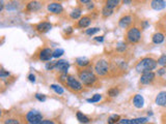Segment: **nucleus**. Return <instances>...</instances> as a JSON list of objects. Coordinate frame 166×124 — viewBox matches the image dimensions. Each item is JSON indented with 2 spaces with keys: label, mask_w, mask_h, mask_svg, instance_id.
<instances>
[{
  "label": "nucleus",
  "mask_w": 166,
  "mask_h": 124,
  "mask_svg": "<svg viewBox=\"0 0 166 124\" xmlns=\"http://www.w3.org/2000/svg\"><path fill=\"white\" fill-rule=\"evenodd\" d=\"M4 123H13V124H17V123H20V121L18 119H15V118H10V119H6V121H4Z\"/></svg>",
  "instance_id": "obj_36"
},
{
  "label": "nucleus",
  "mask_w": 166,
  "mask_h": 124,
  "mask_svg": "<svg viewBox=\"0 0 166 124\" xmlns=\"http://www.w3.org/2000/svg\"><path fill=\"white\" fill-rule=\"evenodd\" d=\"M151 6L153 10H163V8H165L166 2L164 0H153L151 3Z\"/></svg>",
  "instance_id": "obj_15"
},
{
  "label": "nucleus",
  "mask_w": 166,
  "mask_h": 124,
  "mask_svg": "<svg viewBox=\"0 0 166 124\" xmlns=\"http://www.w3.org/2000/svg\"><path fill=\"white\" fill-rule=\"evenodd\" d=\"M89 63H90V61L85 57H80L76 59V65H77V67H79V68L87 67L89 65Z\"/></svg>",
  "instance_id": "obj_18"
},
{
  "label": "nucleus",
  "mask_w": 166,
  "mask_h": 124,
  "mask_svg": "<svg viewBox=\"0 0 166 124\" xmlns=\"http://www.w3.org/2000/svg\"><path fill=\"white\" fill-rule=\"evenodd\" d=\"M64 32H66L67 34H71V33L73 32V28H72V27H68V28L64 29Z\"/></svg>",
  "instance_id": "obj_38"
},
{
  "label": "nucleus",
  "mask_w": 166,
  "mask_h": 124,
  "mask_svg": "<svg viewBox=\"0 0 166 124\" xmlns=\"http://www.w3.org/2000/svg\"><path fill=\"white\" fill-rule=\"evenodd\" d=\"M158 64L160 65H166V55H162L160 58L158 59Z\"/></svg>",
  "instance_id": "obj_32"
},
{
  "label": "nucleus",
  "mask_w": 166,
  "mask_h": 124,
  "mask_svg": "<svg viewBox=\"0 0 166 124\" xmlns=\"http://www.w3.org/2000/svg\"><path fill=\"white\" fill-rule=\"evenodd\" d=\"M91 23V18L89 16H83L79 19V21L77 22V25L76 26L78 28H86L88 27Z\"/></svg>",
  "instance_id": "obj_13"
},
{
  "label": "nucleus",
  "mask_w": 166,
  "mask_h": 124,
  "mask_svg": "<svg viewBox=\"0 0 166 124\" xmlns=\"http://www.w3.org/2000/svg\"><path fill=\"white\" fill-rule=\"evenodd\" d=\"M26 120L30 124H41L43 115L37 111H30L26 114Z\"/></svg>",
  "instance_id": "obj_6"
},
{
  "label": "nucleus",
  "mask_w": 166,
  "mask_h": 124,
  "mask_svg": "<svg viewBox=\"0 0 166 124\" xmlns=\"http://www.w3.org/2000/svg\"><path fill=\"white\" fill-rule=\"evenodd\" d=\"M101 98H102V95H101V94H95L91 98L87 99V101H88V102H98V101L101 100Z\"/></svg>",
  "instance_id": "obj_25"
},
{
  "label": "nucleus",
  "mask_w": 166,
  "mask_h": 124,
  "mask_svg": "<svg viewBox=\"0 0 166 124\" xmlns=\"http://www.w3.org/2000/svg\"><path fill=\"white\" fill-rule=\"evenodd\" d=\"M35 98H37V100H40V101H45L46 100V95L41 94V93H37L35 94Z\"/></svg>",
  "instance_id": "obj_34"
},
{
  "label": "nucleus",
  "mask_w": 166,
  "mask_h": 124,
  "mask_svg": "<svg viewBox=\"0 0 166 124\" xmlns=\"http://www.w3.org/2000/svg\"><path fill=\"white\" fill-rule=\"evenodd\" d=\"M165 73H166V71H165L164 68H161V69H159V71H158V74H159V76H163V74H164Z\"/></svg>",
  "instance_id": "obj_41"
},
{
  "label": "nucleus",
  "mask_w": 166,
  "mask_h": 124,
  "mask_svg": "<svg viewBox=\"0 0 166 124\" xmlns=\"http://www.w3.org/2000/svg\"><path fill=\"white\" fill-rule=\"evenodd\" d=\"M57 2H59V1H64V0H56Z\"/></svg>",
  "instance_id": "obj_44"
},
{
  "label": "nucleus",
  "mask_w": 166,
  "mask_h": 124,
  "mask_svg": "<svg viewBox=\"0 0 166 124\" xmlns=\"http://www.w3.org/2000/svg\"><path fill=\"white\" fill-rule=\"evenodd\" d=\"M51 88H52L53 90H54V91L56 92V93L57 94H62L64 93V89H62L61 87L59 86V85H51Z\"/></svg>",
  "instance_id": "obj_27"
},
{
  "label": "nucleus",
  "mask_w": 166,
  "mask_h": 124,
  "mask_svg": "<svg viewBox=\"0 0 166 124\" xmlns=\"http://www.w3.org/2000/svg\"><path fill=\"white\" fill-rule=\"evenodd\" d=\"M64 54V51L62 49H57L55 50L54 52H53V57L54 58H58L60 57V56H62Z\"/></svg>",
  "instance_id": "obj_29"
},
{
  "label": "nucleus",
  "mask_w": 166,
  "mask_h": 124,
  "mask_svg": "<svg viewBox=\"0 0 166 124\" xmlns=\"http://www.w3.org/2000/svg\"><path fill=\"white\" fill-rule=\"evenodd\" d=\"M123 2H124V4H127V5H129V4L132 3V0H123Z\"/></svg>",
  "instance_id": "obj_43"
},
{
  "label": "nucleus",
  "mask_w": 166,
  "mask_h": 124,
  "mask_svg": "<svg viewBox=\"0 0 166 124\" xmlns=\"http://www.w3.org/2000/svg\"><path fill=\"white\" fill-rule=\"evenodd\" d=\"M118 121H120V116L118 115H113L108 119V123H118Z\"/></svg>",
  "instance_id": "obj_30"
},
{
  "label": "nucleus",
  "mask_w": 166,
  "mask_h": 124,
  "mask_svg": "<svg viewBox=\"0 0 166 124\" xmlns=\"http://www.w3.org/2000/svg\"><path fill=\"white\" fill-rule=\"evenodd\" d=\"M156 105L160 107H166V91H162L157 95Z\"/></svg>",
  "instance_id": "obj_16"
},
{
  "label": "nucleus",
  "mask_w": 166,
  "mask_h": 124,
  "mask_svg": "<svg viewBox=\"0 0 166 124\" xmlns=\"http://www.w3.org/2000/svg\"><path fill=\"white\" fill-rule=\"evenodd\" d=\"M54 123V121L52 120H42L41 124H53Z\"/></svg>",
  "instance_id": "obj_39"
},
{
  "label": "nucleus",
  "mask_w": 166,
  "mask_h": 124,
  "mask_svg": "<svg viewBox=\"0 0 166 124\" xmlns=\"http://www.w3.org/2000/svg\"><path fill=\"white\" fill-rule=\"evenodd\" d=\"M126 37H127L128 42H130V44H137L139 40L141 39L140 30H139L137 27H132V28H130L127 31Z\"/></svg>",
  "instance_id": "obj_5"
},
{
  "label": "nucleus",
  "mask_w": 166,
  "mask_h": 124,
  "mask_svg": "<svg viewBox=\"0 0 166 124\" xmlns=\"http://www.w3.org/2000/svg\"><path fill=\"white\" fill-rule=\"evenodd\" d=\"M34 28L40 33H47L52 29V24L49 22H41V23L35 25Z\"/></svg>",
  "instance_id": "obj_9"
},
{
  "label": "nucleus",
  "mask_w": 166,
  "mask_h": 124,
  "mask_svg": "<svg viewBox=\"0 0 166 124\" xmlns=\"http://www.w3.org/2000/svg\"><path fill=\"white\" fill-rule=\"evenodd\" d=\"M42 8V4L41 2L37 1V0H32V1L28 2L27 5H26V10H28V12H37V10H40Z\"/></svg>",
  "instance_id": "obj_14"
},
{
  "label": "nucleus",
  "mask_w": 166,
  "mask_h": 124,
  "mask_svg": "<svg viewBox=\"0 0 166 124\" xmlns=\"http://www.w3.org/2000/svg\"><path fill=\"white\" fill-rule=\"evenodd\" d=\"M95 40H97V42H102L103 40H104V36H97V37H95Z\"/></svg>",
  "instance_id": "obj_42"
},
{
  "label": "nucleus",
  "mask_w": 166,
  "mask_h": 124,
  "mask_svg": "<svg viewBox=\"0 0 166 124\" xmlns=\"http://www.w3.org/2000/svg\"><path fill=\"white\" fill-rule=\"evenodd\" d=\"M147 122V118H136L132 119V124H141Z\"/></svg>",
  "instance_id": "obj_28"
},
{
  "label": "nucleus",
  "mask_w": 166,
  "mask_h": 124,
  "mask_svg": "<svg viewBox=\"0 0 166 124\" xmlns=\"http://www.w3.org/2000/svg\"><path fill=\"white\" fill-rule=\"evenodd\" d=\"M28 80L30 81V82L34 83L35 82V76H34V74H30L28 76Z\"/></svg>",
  "instance_id": "obj_37"
},
{
  "label": "nucleus",
  "mask_w": 166,
  "mask_h": 124,
  "mask_svg": "<svg viewBox=\"0 0 166 124\" xmlns=\"http://www.w3.org/2000/svg\"><path fill=\"white\" fill-rule=\"evenodd\" d=\"M120 1H122V0H106V1H105V5L108 6V7H111V8H115L116 6L120 5Z\"/></svg>",
  "instance_id": "obj_23"
},
{
  "label": "nucleus",
  "mask_w": 166,
  "mask_h": 124,
  "mask_svg": "<svg viewBox=\"0 0 166 124\" xmlns=\"http://www.w3.org/2000/svg\"><path fill=\"white\" fill-rule=\"evenodd\" d=\"M53 57V52L49 48H44L40 51L39 53V60L41 61H50L51 58Z\"/></svg>",
  "instance_id": "obj_8"
},
{
  "label": "nucleus",
  "mask_w": 166,
  "mask_h": 124,
  "mask_svg": "<svg viewBox=\"0 0 166 124\" xmlns=\"http://www.w3.org/2000/svg\"><path fill=\"white\" fill-rule=\"evenodd\" d=\"M81 15H82V10L81 8H75V10H73L70 13V17H71V19L73 20H77V19H80L81 18Z\"/></svg>",
  "instance_id": "obj_20"
},
{
  "label": "nucleus",
  "mask_w": 166,
  "mask_h": 124,
  "mask_svg": "<svg viewBox=\"0 0 166 124\" xmlns=\"http://www.w3.org/2000/svg\"><path fill=\"white\" fill-rule=\"evenodd\" d=\"M95 73L100 76H107L110 73L109 62L105 59H99L95 63Z\"/></svg>",
  "instance_id": "obj_3"
},
{
  "label": "nucleus",
  "mask_w": 166,
  "mask_h": 124,
  "mask_svg": "<svg viewBox=\"0 0 166 124\" xmlns=\"http://www.w3.org/2000/svg\"><path fill=\"white\" fill-rule=\"evenodd\" d=\"M155 78H156V74H155L153 71H145V73L141 74L140 76V83L143 85H150L154 82Z\"/></svg>",
  "instance_id": "obj_7"
},
{
  "label": "nucleus",
  "mask_w": 166,
  "mask_h": 124,
  "mask_svg": "<svg viewBox=\"0 0 166 124\" xmlns=\"http://www.w3.org/2000/svg\"><path fill=\"white\" fill-rule=\"evenodd\" d=\"M157 63H158V61H156V60L153 59V58H150V57L143 58V59H141L140 61L137 63V65H136V71H137V73L139 74L154 71L157 67Z\"/></svg>",
  "instance_id": "obj_2"
},
{
  "label": "nucleus",
  "mask_w": 166,
  "mask_h": 124,
  "mask_svg": "<svg viewBox=\"0 0 166 124\" xmlns=\"http://www.w3.org/2000/svg\"><path fill=\"white\" fill-rule=\"evenodd\" d=\"M46 68L48 71H52V69H55V62H48L46 64Z\"/></svg>",
  "instance_id": "obj_33"
},
{
  "label": "nucleus",
  "mask_w": 166,
  "mask_h": 124,
  "mask_svg": "<svg viewBox=\"0 0 166 124\" xmlns=\"http://www.w3.org/2000/svg\"><path fill=\"white\" fill-rule=\"evenodd\" d=\"M76 116H77V119L79 120V122H81V123H88L89 121H90V119L87 116H85V115L81 112L76 113Z\"/></svg>",
  "instance_id": "obj_22"
},
{
  "label": "nucleus",
  "mask_w": 166,
  "mask_h": 124,
  "mask_svg": "<svg viewBox=\"0 0 166 124\" xmlns=\"http://www.w3.org/2000/svg\"><path fill=\"white\" fill-rule=\"evenodd\" d=\"M78 2L81 4H88L89 2H91V0H78Z\"/></svg>",
  "instance_id": "obj_40"
},
{
  "label": "nucleus",
  "mask_w": 166,
  "mask_h": 124,
  "mask_svg": "<svg viewBox=\"0 0 166 124\" xmlns=\"http://www.w3.org/2000/svg\"><path fill=\"white\" fill-rule=\"evenodd\" d=\"M132 22H133V17L130 15H126L120 19V21H118V26H120V28L126 29L132 24Z\"/></svg>",
  "instance_id": "obj_12"
},
{
  "label": "nucleus",
  "mask_w": 166,
  "mask_h": 124,
  "mask_svg": "<svg viewBox=\"0 0 166 124\" xmlns=\"http://www.w3.org/2000/svg\"><path fill=\"white\" fill-rule=\"evenodd\" d=\"M153 42L156 45H159V44H162L163 42H164V35L162 34V33L158 32V33H155L154 35H153Z\"/></svg>",
  "instance_id": "obj_19"
},
{
  "label": "nucleus",
  "mask_w": 166,
  "mask_h": 124,
  "mask_svg": "<svg viewBox=\"0 0 166 124\" xmlns=\"http://www.w3.org/2000/svg\"><path fill=\"white\" fill-rule=\"evenodd\" d=\"M10 76V74L8 73V71H5L3 68H1V71H0V78H1L2 80H4L6 76Z\"/></svg>",
  "instance_id": "obj_31"
},
{
  "label": "nucleus",
  "mask_w": 166,
  "mask_h": 124,
  "mask_svg": "<svg viewBox=\"0 0 166 124\" xmlns=\"http://www.w3.org/2000/svg\"><path fill=\"white\" fill-rule=\"evenodd\" d=\"M133 105H134V107L137 108V109H141V108L144 105V99H143V97L141 95L136 94L133 98Z\"/></svg>",
  "instance_id": "obj_17"
},
{
  "label": "nucleus",
  "mask_w": 166,
  "mask_h": 124,
  "mask_svg": "<svg viewBox=\"0 0 166 124\" xmlns=\"http://www.w3.org/2000/svg\"><path fill=\"white\" fill-rule=\"evenodd\" d=\"M100 30H101L100 28H98V27H95V28H89V29H87V30L85 31V33H86L87 35H93L95 33L99 32Z\"/></svg>",
  "instance_id": "obj_26"
},
{
  "label": "nucleus",
  "mask_w": 166,
  "mask_h": 124,
  "mask_svg": "<svg viewBox=\"0 0 166 124\" xmlns=\"http://www.w3.org/2000/svg\"><path fill=\"white\" fill-rule=\"evenodd\" d=\"M98 74L93 73V69L88 67L78 69V78L80 79L81 83L86 87H93L98 82Z\"/></svg>",
  "instance_id": "obj_1"
},
{
  "label": "nucleus",
  "mask_w": 166,
  "mask_h": 124,
  "mask_svg": "<svg viewBox=\"0 0 166 124\" xmlns=\"http://www.w3.org/2000/svg\"><path fill=\"white\" fill-rule=\"evenodd\" d=\"M48 10L52 13H55V15H58V13H61L64 12V7L62 5L59 3V2H52V3L48 4Z\"/></svg>",
  "instance_id": "obj_11"
},
{
  "label": "nucleus",
  "mask_w": 166,
  "mask_h": 124,
  "mask_svg": "<svg viewBox=\"0 0 166 124\" xmlns=\"http://www.w3.org/2000/svg\"><path fill=\"white\" fill-rule=\"evenodd\" d=\"M116 50H117L118 52H125V50H126V44H118L117 45V47H116Z\"/></svg>",
  "instance_id": "obj_35"
},
{
  "label": "nucleus",
  "mask_w": 166,
  "mask_h": 124,
  "mask_svg": "<svg viewBox=\"0 0 166 124\" xmlns=\"http://www.w3.org/2000/svg\"><path fill=\"white\" fill-rule=\"evenodd\" d=\"M64 86H67L73 92H80L83 88L81 81H78L73 74H68V78H67Z\"/></svg>",
  "instance_id": "obj_4"
},
{
  "label": "nucleus",
  "mask_w": 166,
  "mask_h": 124,
  "mask_svg": "<svg viewBox=\"0 0 166 124\" xmlns=\"http://www.w3.org/2000/svg\"><path fill=\"white\" fill-rule=\"evenodd\" d=\"M69 67H70V64L67 60H58V61H55V69L60 71L61 74H67Z\"/></svg>",
  "instance_id": "obj_10"
},
{
  "label": "nucleus",
  "mask_w": 166,
  "mask_h": 124,
  "mask_svg": "<svg viewBox=\"0 0 166 124\" xmlns=\"http://www.w3.org/2000/svg\"><path fill=\"white\" fill-rule=\"evenodd\" d=\"M107 93H108V95L110 96V97H115V96H117L118 94H120V90H118L117 87H112L108 90Z\"/></svg>",
  "instance_id": "obj_24"
},
{
  "label": "nucleus",
  "mask_w": 166,
  "mask_h": 124,
  "mask_svg": "<svg viewBox=\"0 0 166 124\" xmlns=\"http://www.w3.org/2000/svg\"><path fill=\"white\" fill-rule=\"evenodd\" d=\"M113 10L114 8H111V7H108V6L105 5L104 7L102 8V17L103 18H108L110 17V16L113 13Z\"/></svg>",
  "instance_id": "obj_21"
}]
</instances>
